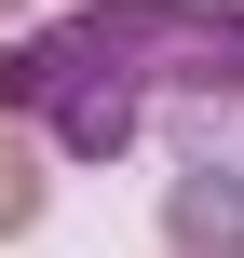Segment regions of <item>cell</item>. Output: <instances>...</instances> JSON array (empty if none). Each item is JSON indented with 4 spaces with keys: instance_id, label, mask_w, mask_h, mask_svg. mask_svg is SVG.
Instances as JSON below:
<instances>
[{
    "instance_id": "cell-1",
    "label": "cell",
    "mask_w": 244,
    "mask_h": 258,
    "mask_svg": "<svg viewBox=\"0 0 244 258\" xmlns=\"http://www.w3.org/2000/svg\"><path fill=\"white\" fill-rule=\"evenodd\" d=\"M0 109L68 163H109L149 122H217L244 109V0H68L0 41Z\"/></svg>"
},
{
    "instance_id": "cell-2",
    "label": "cell",
    "mask_w": 244,
    "mask_h": 258,
    "mask_svg": "<svg viewBox=\"0 0 244 258\" xmlns=\"http://www.w3.org/2000/svg\"><path fill=\"white\" fill-rule=\"evenodd\" d=\"M163 231H177V258H244V163H231V177L190 163L177 204H163Z\"/></svg>"
},
{
    "instance_id": "cell-3",
    "label": "cell",
    "mask_w": 244,
    "mask_h": 258,
    "mask_svg": "<svg viewBox=\"0 0 244 258\" xmlns=\"http://www.w3.org/2000/svg\"><path fill=\"white\" fill-rule=\"evenodd\" d=\"M14 231H41V150L0 122V245H14Z\"/></svg>"
}]
</instances>
